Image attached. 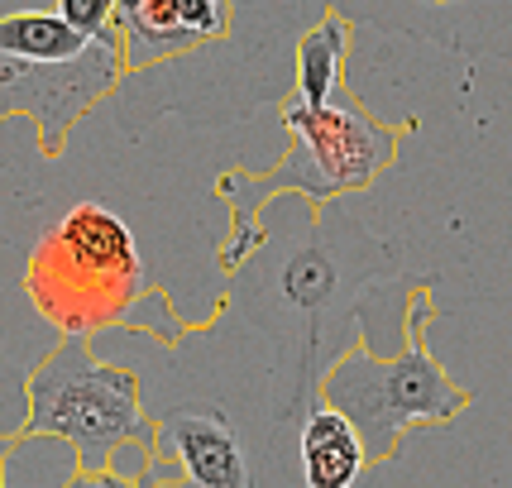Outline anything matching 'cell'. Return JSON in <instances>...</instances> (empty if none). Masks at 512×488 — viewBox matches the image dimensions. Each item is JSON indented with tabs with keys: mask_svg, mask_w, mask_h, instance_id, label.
<instances>
[{
	"mask_svg": "<svg viewBox=\"0 0 512 488\" xmlns=\"http://www.w3.org/2000/svg\"><path fill=\"white\" fill-rule=\"evenodd\" d=\"M58 10L87 34H106L120 24V0H58Z\"/></svg>",
	"mask_w": 512,
	"mask_h": 488,
	"instance_id": "13",
	"label": "cell"
},
{
	"mask_svg": "<svg viewBox=\"0 0 512 488\" xmlns=\"http://www.w3.org/2000/svg\"><path fill=\"white\" fill-rule=\"evenodd\" d=\"M407 345L398 355H374L369 340H355L345 355L321 374V402L340 407L359 436L369 445V460L388 465L398 460L402 441L412 431L455 422L465 412L474 393L460 388L455 378L441 369V359L426 350L422 340V302L407 321Z\"/></svg>",
	"mask_w": 512,
	"mask_h": 488,
	"instance_id": "4",
	"label": "cell"
},
{
	"mask_svg": "<svg viewBox=\"0 0 512 488\" xmlns=\"http://www.w3.org/2000/svg\"><path fill=\"white\" fill-rule=\"evenodd\" d=\"M144 488H259V465L245 431L221 407H168L158 417Z\"/></svg>",
	"mask_w": 512,
	"mask_h": 488,
	"instance_id": "6",
	"label": "cell"
},
{
	"mask_svg": "<svg viewBox=\"0 0 512 488\" xmlns=\"http://www.w3.org/2000/svg\"><path fill=\"white\" fill-rule=\"evenodd\" d=\"M20 422L5 431V450L20 441H58L77 469H111L120 450L149 445L158 422L130 369H115L91 350V335H63L24 374Z\"/></svg>",
	"mask_w": 512,
	"mask_h": 488,
	"instance_id": "3",
	"label": "cell"
},
{
	"mask_svg": "<svg viewBox=\"0 0 512 488\" xmlns=\"http://www.w3.org/2000/svg\"><path fill=\"white\" fill-rule=\"evenodd\" d=\"M283 130H288V154L268 173H225L221 197L230 201V240L221 244V264L235 268L264 244V225L254 221L268 197L297 192L307 201H331L345 192H364L383 168L398 158V130L383 125L359 106L350 87L331 106H307L297 91L283 101Z\"/></svg>",
	"mask_w": 512,
	"mask_h": 488,
	"instance_id": "1",
	"label": "cell"
},
{
	"mask_svg": "<svg viewBox=\"0 0 512 488\" xmlns=\"http://www.w3.org/2000/svg\"><path fill=\"white\" fill-rule=\"evenodd\" d=\"M335 283H340V268H335L331 249L321 244H307V249H292V259L278 264V302L297 316H321V307L335 297Z\"/></svg>",
	"mask_w": 512,
	"mask_h": 488,
	"instance_id": "11",
	"label": "cell"
},
{
	"mask_svg": "<svg viewBox=\"0 0 512 488\" xmlns=\"http://www.w3.org/2000/svg\"><path fill=\"white\" fill-rule=\"evenodd\" d=\"M297 465H302L307 488H355L374 460H369L359 426L340 407L321 402L297 422Z\"/></svg>",
	"mask_w": 512,
	"mask_h": 488,
	"instance_id": "8",
	"label": "cell"
},
{
	"mask_svg": "<svg viewBox=\"0 0 512 488\" xmlns=\"http://www.w3.org/2000/svg\"><path fill=\"white\" fill-rule=\"evenodd\" d=\"M91 39H96V34L77 29L63 10H10V15L0 20V53L29 58V63L77 58V53L91 48Z\"/></svg>",
	"mask_w": 512,
	"mask_h": 488,
	"instance_id": "10",
	"label": "cell"
},
{
	"mask_svg": "<svg viewBox=\"0 0 512 488\" xmlns=\"http://www.w3.org/2000/svg\"><path fill=\"white\" fill-rule=\"evenodd\" d=\"M230 24H235V0H120L130 77L216 48L230 34Z\"/></svg>",
	"mask_w": 512,
	"mask_h": 488,
	"instance_id": "7",
	"label": "cell"
},
{
	"mask_svg": "<svg viewBox=\"0 0 512 488\" xmlns=\"http://www.w3.org/2000/svg\"><path fill=\"white\" fill-rule=\"evenodd\" d=\"M58 488H144L134 474H125V469H72L67 474V484Z\"/></svg>",
	"mask_w": 512,
	"mask_h": 488,
	"instance_id": "14",
	"label": "cell"
},
{
	"mask_svg": "<svg viewBox=\"0 0 512 488\" xmlns=\"http://www.w3.org/2000/svg\"><path fill=\"white\" fill-rule=\"evenodd\" d=\"M130 221L106 201H77L34 244L24 268V297L63 335H96L134 321L154 297Z\"/></svg>",
	"mask_w": 512,
	"mask_h": 488,
	"instance_id": "2",
	"label": "cell"
},
{
	"mask_svg": "<svg viewBox=\"0 0 512 488\" xmlns=\"http://www.w3.org/2000/svg\"><path fill=\"white\" fill-rule=\"evenodd\" d=\"M350 44H355V20L326 10L312 29L297 34V53H292V77H297V96L307 106H331L345 91V63H350Z\"/></svg>",
	"mask_w": 512,
	"mask_h": 488,
	"instance_id": "9",
	"label": "cell"
},
{
	"mask_svg": "<svg viewBox=\"0 0 512 488\" xmlns=\"http://www.w3.org/2000/svg\"><path fill=\"white\" fill-rule=\"evenodd\" d=\"M469 5H479V0H393L379 20H383V29H388V24H393V29H412V20H426L422 34L450 39L446 24H460V10H469Z\"/></svg>",
	"mask_w": 512,
	"mask_h": 488,
	"instance_id": "12",
	"label": "cell"
},
{
	"mask_svg": "<svg viewBox=\"0 0 512 488\" xmlns=\"http://www.w3.org/2000/svg\"><path fill=\"white\" fill-rule=\"evenodd\" d=\"M125 77H130V48L115 24L91 39L87 53L58 58V63H29V58L0 53V106L5 115H29L39 125L44 158H58L72 125L96 101H106Z\"/></svg>",
	"mask_w": 512,
	"mask_h": 488,
	"instance_id": "5",
	"label": "cell"
}]
</instances>
